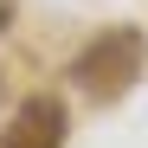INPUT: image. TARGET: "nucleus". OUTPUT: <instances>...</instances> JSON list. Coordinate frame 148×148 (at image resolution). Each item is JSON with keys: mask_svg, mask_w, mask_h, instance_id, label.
I'll return each mask as SVG.
<instances>
[{"mask_svg": "<svg viewBox=\"0 0 148 148\" xmlns=\"http://www.w3.org/2000/svg\"><path fill=\"white\" fill-rule=\"evenodd\" d=\"M135 71H142V39L135 32H110L77 58V84H97L103 97H122L135 84Z\"/></svg>", "mask_w": 148, "mask_h": 148, "instance_id": "nucleus-1", "label": "nucleus"}, {"mask_svg": "<svg viewBox=\"0 0 148 148\" xmlns=\"http://www.w3.org/2000/svg\"><path fill=\"white\" fill-rule=\"evenodd\" d=\"M0 148H64V103L58 97H26L13 122L0 129Z\"/></svg>", "mask_w": 148, "mask_h": 148, "instance_id": "nucleus-2", "label": "nucleus"}]
</instances>
